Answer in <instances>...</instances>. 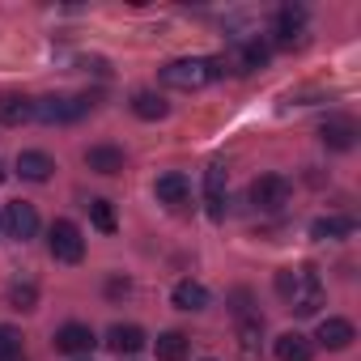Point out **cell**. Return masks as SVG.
I'll return each instance as SVG.
<instances>
[{
  "label": "cell",
  "instance_id": "obj_1",
  "mask_svg": "<svg viewBox=\"0 0 361 361\" xmlns=\"http://www.w3.org/2000/svg\"><path fill=\"white\" fill-rule=\"evenodd\" d=\"M276 293L293 314H319V306H323V281L310 264L306 268H281L276 272Z\"/></svg>",
  "mask_w": 361,
  "mask_h": 361
},
{
  "label": "cell",
  "instance_id": "obj_2",
  "mask_svg": "<svg viewBox=\"0 0 361 361\" xmlns=\"http://www.w3.org/2000/svg\"><path fill=\"white\" fill-rule=\"evenodd\" d=\"M90 106H94V98L47 94V98H39V102H35V119H43V123H77Z\"/></svg>",
  "mask_w": 361,
  "mask_h": 361
},
{
  "label": "cell",
  "instance_id": "obj_3",
  "mask_svg": "<svg viewBox=\"0 0 361 361\" xmlns=\"http://www.w3.org/2000/svg\"><path fill=\"white\" fill-rule=\"evenodd\" d=\"M289 196H293V188H289L285 174H259L251 183V204L264 209V213H281L289 204Z\"/></svg>",
  "mask_w": 361,
  "mask_h": 361
},
{
  "label": "cell",
  "instance_id": "obj_4",
  "mask_svg": "<svg viewBox=\"0 0 361 361\" xmlns=\"http://www.w3.org/2000/svg\"><path fill=\"white\" fill-rule=\"evenodd\" d=\"M161 81L170 90H200L213 81V68H209V60H170L161 68Z\"/></svg>",
  "mask_w": 361,
  "mask_h": 361
},
{
  "label": "cell",
  "instance_id": "obj_5",
  "mask_svg": "<svg viewBox=\"0 0 361 361\" xmlns=\"http://www.w3.org/2000/svg\"><path fill=\"white\" fill-rule=\"evenodd\" d=\"M47 251H51L56 264H81V255H85V238H81V230H77L73 221H56L51 234H47Z\"/></svg>",
  "mask_w": 361,
  "mask_h": 361
},
{
  "label": "cell",
  "instance_id": "obj_6",
  "mask_svg": "<svg viewBox=\"0 0 361 361\" xmlns=\"http://www.w3.org/2000/svg\"><path fill=\"white\" fill-rule=\"evenodd\" d=\"M5 230H9V238H18V243L35 238V234H39V213H35V204L13 200V204L5 209Z\"/></svg>",
  "mask_w": 361,
  "mask_h": 361
},
{
  "label": "cell",
  "instance_id": "obj_7",
  "mask_svg": "<svg viewBox=\"0 0 361 361\" xmlns=\"http://www.w3.org/2000/svg\"><path fill=\"white\" fill-rule=\"evenodd\" d=\"M153 196L157 204H183L192 196V183H188V174H178V170H166L157 183H153Z\"/></svg>",
  "mask_w": 361,
  "mask_h": 361
},
{
  "label": "cell",
  "instance_id": "obj_8",
  "mask_svg": "<svg viewBox=\"0 0 361 361\" xmlns=\"http://www.w3.org/2000/svg\"><path fill=\"white\" fill-rule=\"evenodd\" d=\"M123 149H115V145H90L85 149V166L94 170V174H123Z\"/></svg>",
  "mask_w": 361,
  "mask_h": 361
},
{
  "label": "cell",
  "instance_id": "obj_9",
  "mask_svg": "<svg viewBox=\"0 0 361 361\" xmlns=\"http://www.w3.org/2000/svg\"><path fill=\"white\" fill-rule=\"evenodd\" d=\"M314 340H319L323 348L340 353V348H348V344L357 340V331H353V323H348V319H323V323H319V331H314Z\"/></svg>",
  "mask_w": 361,
  "mask_h": 361
},
{
  "label": "cell",
  "instance_id": "obj_10",
  "mask_svg": "<svg viewBox=\"0 0 361 361\" xmlns=\"http://www.w3.org/2000/svg\"><path fill=\"white\" fill-rule=\"evenodd\" d=\"M94 344H98V336H94L85 323H64V327L56 331V348H60V353H73V357H77V353H90Z\"/></svg>",
  "mask_w": 361,
  "mask_h": 361
},
{
  "label": "cell",
  "instance_id": "obj_11",
  "mask_svg": "<svg viewBox=\"0 0 361 361\" xmlns=\"http://www.w3.org/2000/svg\"><path fill=\"white\" fill-rule=\"evenodd\" d=\"M276 361H310L314 357V340L310 336H302V331H285V336H276Z\"/></svg>",
  "mask_w": 361,
  "mask_h": 361
},
{
  "label": "cell",
  "instance_id": "obj_12",
  "mask_svg": "<svg viewBox=\"0 0 361 361\" xmlns=\"http://www.w3.org/2000/svg\"><path fill=\"white\" fill-rule=\"evenodd\" d=\"M204 204H209V217H226V166H209L204 174Z\"/></svg>",
  "mask_w": 361,
  "mask_h": 361
},
{
  "label": "cell",
  "instance_id": "obj_13",
  "mask_svg": "<svg viewBox=\"0 0 361 361\" xmlns=\"http://www.w3.org/2000/svg\"><path fill=\"white\" fill-rule=\"evenodd\" d=\"M35 119V102L22 94H0V123L5 128H22Z\"/></svg>",
  "mask_w": 361,
  "mask_h": 361
},
{
  "label": "cell",
  "instance_id": "obj_14",
  "mask_svg": "<svg viewBox=\"0 0 361 361\" xmlns=\"http://www.w3.org/2000/svg\"><path fill=\"white\" fill-rule=\"evenodd\" d=\"M238 357L243 361H259L264 357V323L259 319H243L238 323Z\"/></svg>",
  "mask_w": 361,
  "mask_h": 361
},
{
  "label": "cell",
  "instance_id": "obj_15",
  "mask_svg": "<svg viewBox=\"0 0 361 361\" xmlns=\"http://www.w3.org/2000/svg\"><path fill=\"white\" fill-rule=\"evenodd\" d=\"M51 170H56V161H51L47 153H39V149L18 153V174H22V178H30V183H47Z\"/></svg>",
  "mask_w": 361,
  "mask_h": 361
},
{
  "label": "cell",
  "instance_id": "obj_16",
  "mask_svg": "<svg viewBox=\"0 0 361 361\" xmlns=\"http://www.w3.org/2000/svg\"><path fill=\"white\" fill-rule=\"evenodd\" d=\"M302 26H306V9H302V5H285V9L276 13V43H281V47H293Z\"/></svg>",
  "mask_w": 361,
  "mask_h": 361
},
{
  "label": "cell",
  "instance_id": "obj_17",
  "mask_svg": "<svg viewBox=\"0 0 361 361\" xmlns=\"http://www.w3.org/2000/svg\"><path fill=\"white\" fill-rule=\"evenodd\" d=\"M106 348H111V353H140V348H145V331H140L136 323H115V327L106 331Z\"/></svg>",
  "mask_w": 361,
  "mask_h": 361
},
{
  "label": "cell",
  "instance_id": "obj_18",
  "mask_svg": "<svg viewBox=\"0 0 361 361\" xmlns=\"http://www.w3.org/2000/svg\"><path fill=\"white\" fill-rule=\"evenodd\" d=\"M319 136H323L327 149H353L357 145V123L353 119H327Z\"/></svg>",
  "mask_w": 361,
  "mask_h": 361
},
{
  "label": "cell",
  "instance_id": "obj_19",
  "mask_svg": "<svg viewBox=\"0 0 361 361\" xmlns=\"http://www.w3.org/2000/svg\"><path fill=\"white\" fill-rule=\"evenodd\" d=\"M170 298H174L178 310H204V306H209V289H204L200 281H178Z\"/></svg>",
  "mask_w": 361,
  "mask_h": 361
},
{
  "label": "cell",
  "instance_id": "obj_20",
  "mask_svg": "<svg viewBox=\"0 0 361 361\" xmlns=\"http://www.w3.org/2000/svg\"><path fill=\"white\" fill-rule=\"evenodd\" d=\"M153 348H157V361H188L192 340H188L183 331H161V336L153 340Z\"/></svg>",
  "mask_w": 361,
  "mask_h": 361
},
{
  "label": "cell",
  "instance_id": "obj_21",
  "mask_svg": "<svg viewBox=\"0 0 361 361\" xmlns=\"http://www.w3.org/2000/svg\"><path fill=\"white\" fill-rule=\"evenodd\" d=\"M166 98L161 94H153V90H140V94H132V115L136 119H166Z\"/></svg>",
  "mask_w": 361,
  "mask_h": 361
},
{
  "label": "cell",
  "instance_id": "obj_22",
  "mask_svg": "<svg viewBox=\"0 0 361 361\" xmlns=\"http://www.w3.org/2000/svg\"><path fill=\"white\" fill-rule=\"evenodd\" d=\"M268 43H259V39H251V43H243L238 47V68L234 73H255V68H264L268 64Z\"/></svg>",
  "mask_w": 361,
  "mask_h": 361
},
{
  "label": "cell",
  "instance_id": "obj_23",
  "mask_svg": "<svg viewBox=\"0 0 361 361\" xmlns=\"http://www.w3.org/2000/svg\"><path fill=\"white\" fill-rule=\"evenodd\" d=\"M353 234V221L348 217H319L310 226V238H348Z\"/></svg>",
  "mask_w": 361,
  "mask_h": 361
},
{
  "label": "cell",
  "instance_id": "obj_24",
  "mask_svg": "<svg viewBox=\"0 0 361 361\" xmlns=\"http://www.w3.org/2000/svg\"><path fill=\"white\" fill-rule=\"evenodd\" d=\"M9 306L13 310H35L39 306V285L35 281H13L9 285Z\"/></svg>",
  "mask_w": 361,
  "mask_h": 361
},
{
  "label": "cell",
  "instance_id": "obj_25",
  "mask_svg": "<svg viewBox=\"0 0 361 361\" xmlns=\"http://www.w3.org/2000/svg\"><path fill=\"white\" fill-rule=\"evenodd\" d=\"M90 221L102 234H115V209H111V200H90Z\"/></svg>",
  "mask_w": 361,
  "mask_h": 361
},
{
  "label": "cell",
  "instance_id": "obj_26",
  "mask_svg": "<svg viewBox=\"0 0 361 361\" xmlns=\"http://www.w3.org/2000/svg\"><path fill=\"white\" fill-rule=\"evenodd\" d=\"M22 353V331L9 327V323H0V361L5 357H18Z\"/></svg>",
  "mask_w": 361,
  "mask_h": 361
},
{
  "label": "cell",
  "instance_id": "obj_27",
  "mask_svg": "<svg viewBox=\"0 0 361 361\" xmlns=\"http://www.w3.org/2000/svg\"><path fill=\"white\" fill-rule=\"evenodd\" d=\"M5 361H26V357H22V353H18V357H5Z\"/></svg>",
  "mask_w": 361,
  "mask_h": 361
},
{
  "label": "cell",
  "instance_id": "obj_28",
  "mask_svg": "<svg viewBox=\"0 0 361 361\" xmlns=\"http://www.w3.org/2000/svg\"><path fill=\"white\" fill-rule=\"evenodd\" d=\"M0 183H5V166H0Z\"/></svg>",
  "mask_w": 361,
  "mask_h": 361
},
{
  "label": "cell",
  "instance_id": "obj_29",
  "mask_svg": "<svg viewBox=\"0 0 361 361\" xmlns=\"http://www.w3.org/2000/svg\"><path fill=\"white\" fill-rule=\"evenodd\" d=\"M0 230H5V213H0Z\"/></svg>",
  "mask_w": 361,
  "mask_h": 361
}]
</instances>
